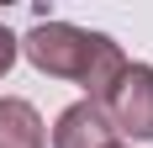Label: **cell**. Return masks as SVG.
Returning <instances> with one entry per match:
<instances>
[{
  "instance_id": "obj_1",
  "label": "cell",
  "mask_w": 153,
  "mask_h": 148,
  "mask_svg": "<svg viewBox=\"0 0 153 148\" xmlns=\"http://www.w3.org/2000/svg\"><path fill=\"white\" fill-rule=\"evenodd\" d=\"M27 64L37 74H53V79H74L85 90V101H100L116 74L127 69V53L122 43H111L106 32H90V27H74V21H37L27 37H16Z\"/></svg>"
},
{
  "instance_id": "obj_2",
  "label": "cell",
  "mask_w": 153,
  "mask_h": 148,
  "mask_svg": "<svg viewBox=\"0 0 153 148\" xmlns=\"http://www.w3.org/2000/svg\"><path fill=\"white\" fill-rule=\"evenodd\" d=\"M95 106L106 111L116 143H122V138L153 143V64H132L127 58V69L116 74V85H111Z\"/></svg>"
},
{
  "instance_id": "obj_3",
  "label": "cell",
  "mask_w": 153,
  "mask_h": 148,
  "mask_svg": "<svg viewBox=\"0 0 153 148\" xmlns=\"http://www.w3.org/2000/svg\"><path fill=\"white\" fill-rule=\"evenodd\" d=\"M111 143H116V132H111L106 111L95 101L63 106L58 122H53V148H111Z\"/></svg>"
},
{
  "instance_id": "obj_4",
  "label": "cell",
  "mask_w": 153,
  "mask_h": 148,
  "mask_svg": "<svg viewBox=\"0 0 153 148\" xmlns=\"http://www.w3.org/2000/svg\"><path fill=\"white\" fill-rule=\"evenodd\" d=\"M0 148H48V122L21 95H0Z\"/></svg>"
},
{
  "instance_id": "obj_5",
  "label": "cell",
  "mask_w": 153,
  "mask_h": 148,
  "mask_svg": "<svg viewBox=\"0 0 153 148\" xmlns=\"http://www.w3.org/2000/svg\"><path fill=\"white\" fill-rule=\"evenodd\" d=\"M16 53H21V43H16V32H11V27H0V79L11 74V64H16Z\"/></svg>"
},
{
  "instance_id": "obj_6",
  "label": "cell",
  "mask_w": 153,
  "mask_h": 148,
  "mask_svg": "<svg viewBox=\"0 0 153 148\" xmlns=\"http://www.w3.org/2000/svg\"><path fill=\"white\" fill-rule=\"evenodd\" d=\"M111 148H127V143H111Z\"/></svg>"
}]
</instances>
